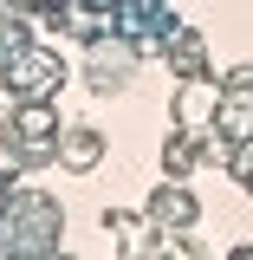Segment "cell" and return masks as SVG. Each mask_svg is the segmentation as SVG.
<instances>
[{"mask_svg":"<svg viewBox=\"0 0 253 260\" xmlns=\"http://www.w3.org/2000/svg\"><path fill=\"white\" fill-rule=\"evenodd\" d=\"M247 195H253V182H247Z\"/></svg>","mask_w":253,"mask_h":260,"instance_id":"10","label":"cell"},{"mask_svg":"<svg viewBox=\"0 0 253 260\" xmlns=\"http://www.w3.org/2000/svg\"><path fill=\"white\" fill-rule=\"evenodd\" d=\"M13 143H20V162H26V169L59 162V117H52V104H46V98L20 104V117H13Z\"/></svg>","mask_w":253,"mask_h":260,"instance_id":"2","label":"cell"},{"mask_svg":"<svg viewBox=\"0 0 253 260\" xmlns=\"http://www.w3.org/2000/svg\"><path fill=\"white\" fill-rule=\"evenodd\" d=\"M234 260H253V241H247V247H234Z\"/></svg>","mask_w":253,"mask_h":260,"instance_id":"9","label":"cell"},{"mask_svg":"<svg viewBox=\"0 0 253 260\" xmlns=\"http://www.w3.org/2000/svg\"><path fill=\"white\" fill-rule=\"evenodd\" d=\"M143 221H150V215H143ZM143 221H136L130 208H104V234H111L117 247H130V254L143 247Z\"/></svg>","mask_w":253,"mask_h":260,"instance_id":"8","label":"cell"},{"mask_svg":"<svg viewBox=\"0 0 253 260\" xmlns=\"http://www.w3.org/2000/svg\"><path fill=\"white\" fill-rule=\"evenodd\" d=\"M175 124L182 130H214V117H221V78H182V91H175Z\"/></svg>","mask_w":253,"mask_h":260,"instance_id":"5","label":"cell"},{"mask_svg":"<svg viewBox=\"0 0 253 260\" xmlns=\"http://www.w3.org/2000/svg\"><path fill=\"white\" fill-rule=\"evenodd\" d=\"M136 46H111V39H91V59H85V85H91L97 98H117L130 91V72H136Z\"/></svg>","mask_w":253,"mask_h":260,"instance_id":"3","label":"cell"},{"mask_svg":"<svg viewBox=\"0 0 253 260\" xmlns=\"http://www.w3.org/2000/svg\"><path fill=\"white\" fill-rule=\"evenodd\" d=\"M150 228H162V234H189L195 221H201V202H195V189L182 182V176H169V182H156V195H150Z\"/></svg>","mask_w":253,"mask_h":260,"instance_id":"4","label":"cell"},{"mask_svg":"<svg viewBox=\"0 0 253 260\" xmlns=\"http://www.w3.org/2000/svg\"><path fill=\"white\" fill-rule=\"evenodd\" d=\"M162 59L175 65L182 78H201V72H208V46H201V32L175 26V32H169V52H162Z\"/></svg>","mask_w":253,"mask_h":260,"instance_id":"7","label":"cell"},{"mask_svg":"<svg viewBox=\"0 0 253 260\" xmlns=\"http://www.w3.org/2000/svg\"><path fill=\"white\" fill-rule=\"evenodd\" d=\"M59 162H65V169H78V176H85V169H97V162H104V130H91V124H65V130H59Z\"/></svg>","mask_w":253,"mask_h":260,"instance_id":"6","label":"cell"},{"mask_svg":"<svg viewBox=\"0 0 253 260\" xmlns=\"http://www.w3.org/2000/svg\"><path fill=\"white\" fill-rule=\"evenodd\" d=\"M65 78V59L59 52H46V46H26V52H13V59L0 65V91L13 98V104H32V98H52Z\"/></svg>","mask_w":253,"mask_h":260,"instance_id":"1","label":"cell"}]
</instances>
